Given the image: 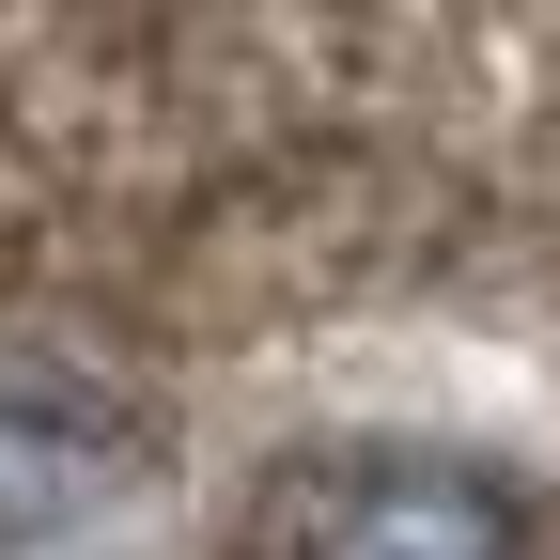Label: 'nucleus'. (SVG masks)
<instances>
[{"label": "nucleus", "mask_w": 560, "mask_h": 560, "mask_svg": "<svg viewBox=\"0 0 560 560\" xmlns=\"http://www.w3.org/2000/svg\"><path fill=\"white\" fill-rule=\"evenodd\" d=\"M156 467V420L125 374H94L79 342L0 327V545H79L140 499Z\"/></svg>", "instance_id": "obj_1"}, {"label": "nucleus", "mask_w": 560, "mask_h": 560, "mask_svg": "<svg viewBox=\"0 0 560 560\" xmlns=\"http://www.w3.org/2000/svg\"><path fill=\"white\" fill-rule=\"evenodd\" d=\"M296 560H545V545H529V499L499 467H467V452H359L296 514Z\"/></svg>", "instance_id": "obj_2"}]
</instances>
